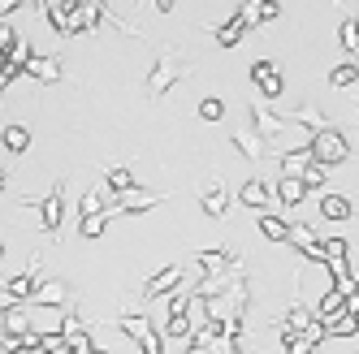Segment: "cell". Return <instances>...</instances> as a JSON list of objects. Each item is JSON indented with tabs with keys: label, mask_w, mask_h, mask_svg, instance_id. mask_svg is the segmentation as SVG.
<instances>
[{
	"label": "cell",
	"mask_w": 359,
	"mask_h": 354,
	"mask_svg": "<svg viewBox=\"0 0 359 354\" xmlns=\"http://www.w3.org/2000/svg\"><path fill=\"white\" fill-rule=\"evenodd\" d=\"M307 151H312V164H320V169H338V164H346V156H351V143L342 139L338 125H333V130L312 134Z\"/></svg>",
	"instance_id": "cell-1"
},
{
	"label": "cell",
	"mask_w": 359,
	"mask_h": 354,
	"mask_svg": "<svg viewBox=\"0 0 359 354\" xmlns=\"http://www.w3.org/2000/svg\"><path fill=\"white\" fill-rule=\"evenodd\" d=\"M182 276H187V268H182V264H165L156 276H147L143 298H165V294H173V290H182Z\"/></svg>",
	"instance_id": "cell-2"
},
{
	"label": "cell",
	"mask_w": 359,
	"mask_h": 354,
	"mask_svg": "<svg viewBox=\"0 0 359 354\" xmlns=\"http://www.w3.org/2000/svg\"><path fill=\"white\" fill-rule=\"evenodd\" d=\"M39 281H43V276H39V260H31L18 276H9V281H5V294H9L13 302H31V294H35Z\"/></svg>",
	"instance_id": "cell-3"
},
{
	"label": "cell",
	"mask_w": 359,
	"mask_h": 354,
	"mask_svg": "<svg viewBox=\"0 0 359 354\" xmlns=\"http://www.w3.org/2000/svg\"><path fill=\"white\" fill-rule=\"evenodd\" d=\"M290 246H299L312 264H325V250H320V234L312 229V225H303V220H294L290 225V238H286Z\"/></svg>",
	"instance_id": "cell-4"
},
{
	"label": "cell",
	"mask_w": 359,
	"mask_h": 354,
	"mask_svg": "<svg viewBox=\"0 0 359 354\" xmlns=\"http://www.w3.org/2000/svg\"><path fill=\"white\" fill-rule=\"evenodd\" d=\"M238 17H243V27H269V22L281 17V5L277 0H243Z\"/></svg>",
	"instance_id": "cell-5"
},
{
	"label": "cell",
	"mask_w": 359,
	"mask_h": 354,
	"mask_svg": "<svg viewBox=\"0 0 359 354\" xmlns=\"http://www.w3.org/2000/svg\"><path fill=\"white\" fill-rule=\"evenodd\" d=\"M104 22V0H79V9L69 17V35H83V31H95Z\"/></svg>",
	"instance_id": "cell-6"
},
{
	"label": "cell",
	"mask_w": 359,
	"mask_h": 354,
	"mask_svg": "<svg viewBox=\"0 0 359 354\" xmlns=\"http://www.w3.org/2000/svg\"><path fill=\"white\" fill-rule=\"evenodd\" d=\"M61 204H65V182H57L53 190H48V199H39L43 234H57V229H61Z\"/></svg>",
	"instance_id": "cell-7"
},
{
	"label": "cell",
	"mask_w": 359,
	"mask_h": 354,
	"mask_svg": "<svg viewBox=\"0 0 359 354\" xmlns=\"http://www.w3.org/2000/svg\"><path fill=\"white\" fill-rule=\"evenodd\" d=\"M161 204V194H151V190H126V194H113V216H126V212H147V208H156Z\"/></svg>",
	"instance_id": "cell-8"
},
{
	"label": "cell",
	"mask_w": 359,
	"mask_h": 354,
	"mask_svg": "<svg viewBox=\"0 0 359 354\" xmlns=\"http://www.w3.org/2000/svg\"><path fill=\"white\" fill-rule=\"evenodd\" d=\"M31 302H39V307H69V285H65V281H57V276H48V281H39V285H35Z\"/></svg>",
	"instance_id": "cell-9"
},
{
	"label": "cell",
	"mask_w": 359,
	"mask_h": 354,
	"mask_svg": "<svg viewBox=\"0 0 359 354\" xmlns=\"http://www.w3.org/2000/svg\"><path fill=\"white\" fill-rule=\"evenodd\" d=\"M182 73H191V69H187V65H177L173 57H165V61L156 65V73L147 78V91H151V95H165V91H169L177 78H182Z\"/></svg>",
	"instance_id": "cell-10"
},
{
	"label": "cell",
	"mask_w": 359,
	"mask_h": 354,
	"mask_svg": "<svg viewBox=\"0 0 359 354\" xmlns=\"http://www.w3.org/2000/svg\"><path fill=\"white\" fill-rule=\"evenodd\" d=\"M316 320H312V311L303 307V302H290V311L281 316V341H290V337H303L307 328H312Z\"/></svg>",
	"instance_id": "cell-11"
},
{
	"label": "cell",
	"mask_w": 359,
	"mask_h": 354,
	"mask_svg": "<svg viewBox=\"0 0 359 354\" xmlns=\"http://www.w3.org/2000/svg\"><path fill=\"white\" fill-rule=\"evenodd\" d=\"M269 199H273V190L260 182V177L243 182V190H238V204H243V208H251V212H260V216H264V208H269Z\"/></svg>",
	"instance_id": "cell-12"
},
{
	"label": "cell",
	"mask_w": 359,
	"mask_h": 354,
	"mask_svg": "<svg viewBox=\"0 0 359 354\" xmlns=\"http://www.w3.org/2000/svg\"><path fill=\"white\" fill-rule=\"evenodd\" d=\"M195 264L203 268V276H221V272H234L238 268V260L229 255V250H199Z\"/></svg>",
	"instance_id": "cell-13"
},
{
	"label": "cell",
	"mask_w": 359,
	"mask_h": 354,
	"mask_svg": "<svg viewBox=\"0 0 359 354\" xmlns=\"http://www.w3.org/2000/svg\"><path fill=\"white\" fill-rule=\"evenodd\" d=\"M22 65H27V73H31V78H39V83H57L61 78V57H39V52H31Z\"/></svg>",
	"instance_id": "cell-14"
},
{
	"label": "cell",
	"mask_w": 359,
	"mask_h": 354,
	"mask_svg": "<svg viewBox=\"0 0 359 354\" xmlns=\"http://www.w3.org/2000/svg\"><path fill=\"white\" fill-rule=\"evenodd\" d=\"M269 190H273V199H277L281 208H299V204H303V194H307L299 177H281V182H277V186H269Z\"/></svg>",
	"instance_id": "cell-15"
},
{
	"label": "cell",
	"mask_w": 359,
	"mask_h": 354,
	"mask_svg": "<svg viewBox=\"0 0 359 354\" xmlns=\"http://www.w3.org/2000/svg\"><path fill=\"white\" fill-rule=\"evenodd\" d=\"M31 333V311H27V302H18V307L5 311V337L18 341V337H27Z\"/></svg>",
	"instance_id": "cell-16"
},
{
	"label": "cell",
	"mask_w": 359,
	"mask_h": 354,
	"mask_svg": "<svg viewBox=\"0 0 359 354\" xmlns=\"http://www.w3.org/2000/svg\"><path fill=\"white\" fill-rule=\"evenodd\" d=\"M229 204H234V199H229L225 182H221V186L212 182L208 190H203V216H212V220H217V216H225V212H229Z\"/></svg>",
	"instance_id": "cell-17"
},
{
	"label": "cell",
	"mask_w": 359,
	"mask_h": 354,
	"mask_svg": "<svg viewBox=\"0 0 359 354\" xmlns=\"http://www.w3.org/2000/svg\"><path fill=\"white\" fill-rule=\"evenodd\" d=\"M320 216L325 220H351L355 216V204H351L346 194H325L320 199Z\"/></svg>",
	"instance_id": "cell-18"
},
{
	"label": "cell",
	"mask_w": 359,
	"mask_h": 354,
	"mask_svg": "<svg viewBox=\"0 0 359 354\" xmlns=\"http://www.w3.org/2000/svg\"><path fill=\"white\" fill-rule=\"evenodd\" d=\"M342 311H346V298H342L338 290H329V294L316 302V307H312V320H316V324H329L333 316H342Z\"/></svg>",
	"instance_id": "cell-19"
},
{
	"label": "cell",
	"mask_w": 359,
	"mask_h": 354,
	"mask_svg": "<svg viewBox=\"0 0 359 354\" xmlns=\"http://www.w3.org/2000/svg\"><path fill=\"white\" fill-rule=\"evenodd\" d=\"M251 125H255L264 139H273V134L286 130V117H277V113H269V108H255V104H251Z\"/></svg>",
	"instance_id": "cell-20"
},
{
	"label": "cell",
	"mask_w": 359,
	"mask_h": 354,
	"mask_svg": "<svg viewBox=\"0 0 359 354\" xmlns=\"http://www.w3.org/2000/svg\"><path fill=\"white\" fill-rule=\"evenodd\" d=\"M243 35H247V27H243V17H238V13H234V17H225L221 27H212V39H217L221 48H234Z\"/></svg>",
	"instance_id": "cell-21"
},
{
	"label": "cell",
	"mask_w": 359,
	"mask_h": 354,
	"mask_svg": "<svg viewBox=\"0 0 359 354\" xmlns=\"http://www.w3.org/2000/svg\"><path fill=\"white\" fill-rule=\"evenodd\" d=\"M0 143H5V151L22 156V151L31 147V130H27V125H5V130H0Z\"/></svg>",
	"instance_id": "cell-22"
},
{
	"label": "cell",
	"mask_w": 359,
	"mask_h": 354,
	"mask_svg": "<svg viewBox=\"0 0 359 354\" xmlns=\"http://www.w3.org/2000/svg\"><path fill=\"white\" fill-rule=\"evenodd\" d=\"M325 328V337H359V320L351 316V311H342V316H333L329 324H320Z\"/></svg>",
	"instance_id": "cell-23"
},
{
	"label": "cell",
	"mask_w": 359,
	"mask_h": 354,
	"mask_svg": "<svg viewBox=\"0 0 359 354\" xmlns=\"http://www.w3.org/2000/svg\"><path fill=\"white\" fill-rule=\"evenodd\" d=\"M104 182H109V194H126V190H135V173L126 164H109Z\"/></svg>",
	"instance_id": "cell-24"
},
{
	"label": "cell",
	"mask_w": 359,
	"mask_h": 354,
	"mask_svg": "<svg viewBox=\"0 0 359 354\" xmlns=\"http://www.w3.org/2000/svg\"><path fill=\"white\" fill-rule=\"evenodd\" d=\"M307 164H312V151H307V147H294V151H286V156H281V177H299Z\"/></svg>",
	"instance_id": "cell-25"
},
{
	"label": "cell",
	"mask_w": 359,
	"mask_h": 354,
	"mask_svg": "<svg viewBox=\"0 0 359 354\" xmlns=\"http://www.w3.org/2000/svg\"><path fill=\"white\" fill-rule=\"evenodd\" d=\"M260 234L269 238V242H286L290 238V220H281V216H260Z\"/></svg>",
	"instance_id": "cell-26"
},
{
	"label": "cell",
	"mask_w": 359,
	"mask_h": 354,
	"mask_svg": "<svg viewBox=\"0 0 359 354\" xmlns=\"http://www.w3.org/2000/svg\"><path fill=\"white\" fill-rule=\"evenodd\" d=\"M229 143H234L238 151H243V156L255 164V160H260V151H264V143L260 139H255V134H247V130H234V134H229Z\"/></svg>",
	"instance_id": "cell-27"
},
{
	"label": "cell",
	"mask_w": 359,
	"mask_h": 354,
	"mask_svg": "<svg viewBox=\"0 0 359 354\" xmlns=\"http://www.w3.org/2000/svg\"><path fill=\"white\" fill-rule=\"evenodd\" d=\"M351 83H359V61H342L329 69V87H351Z\"/></svg>",
	"instance_id": "cell-28"
},
{
	"label": "cell",
	"mask_w": 359,
	"mask_h": 354,
	"mask_svg": "<svg viewBox=\"0 0 359 354\" xmlns=\"http://www.w3.org/2000/svg\"><path fill=\"white\" fill-rule=\"evenodd\" d=\"M109 212H100V216H79V234L83 238H104V229H109Z\"/></svg>",
	"instance_id": "cell-29"
},
{
	"label": "cell",
	"mask_w": 359,
	"mask_h": 354,
	"mask_svg": "<svg viewBox=\"0 0 359 354\" xmlns=\"http://www.w3.org/2000/svg\"><path fill=\"white\" fill-rule=\"evenodd\" d=\"M320 250H325V264H346L351 242H346V238H325V242H320Z\"/></svg>",
	"instance_id": "cell-30"
},
{
	"label": "cell",
	"mask_w": 359,
	"mask_h": 354,
	"mask_svg": "<svg viewBox=\"0 0 359 354\" xmlns=\"http://www.w3.org/2000/svg\"><path fill=\"white\" fill-rule=\"evenodd\" d=\"M294 121H299V125H307L312 134H320V130H333V121H329L325 113H316V108H299V113H294Z\"/></svg>",
	"instance_id": "cell-31"
},
{
	"label": "cell",
	"mask_w": 359,
	"mask_h": 354,
	"mask_svg": "<svg viewBox=\"0 0 359 354\" xmlns=\"http://www.w3.org/2000/svg\"><path fill=\"white\" fill-rule=\"evenodd\" d=\"M165 333H169L173 341H191V333H195V320H191V316H169Z\"/></svg>",
	"instance_id": "cell-32"
},
{
	"label": "cell",
	"mask_w": 359,
	"mask_h": 354,
	"mask_svg": "<svg viewBox=\"0 0 359 354\" xmlns=\"http://www.w3.org/2000/svg\"><path fill=\"white\" fill-rule=\"evenodd\" d=\"M338 39H342V48L355 57L359 52V17H342V27H338Z\"/></svg>",
	"instance_id": "cell-33"
},
{
	"label": "cell",
	"mask_w": 359,
	"mask_h": 354,
	"mask_svg": "<svg viewBox=\"0 0 359 354\" xmlns=\"http://www.w3.org/2000/svg\"><path fill=\"white\" fill-rule=\"evenodd\" d=\"M225 117V99L221 95H203L199 99V121H221Z\"/></svg>",
	"instance_id": "cell-34"
},
{
	"label": "cell",
	"mask_w": 359,
	"mask_h": 354,
	"mask_svg": "<svg viewBox=\"0 0 359 354\" xmlns=\"http://www.w3.org/2000/svg\"><path fill=\"white\" fill-rule=\"evenodd\" d=\"M255 87H260V95H264V99H281V95H286V78H281V69H277V73H269V78H260Z\"/></svg>",
	"instance_id": "cell-35"
},
{
	"label": "cell",
	"mask_w": 359,
	"mask_h": 354,
	"mask_svg": "<svg viewBox=\"0 0 359 354\" xmlns=\"http://www.w3.org/2000/svg\"><path fill=\"white\" fill-rule=\"evenodd\" d=\"M325 177H329V169H320V164H307V169L299 173V182H303V190H316V186H325Z\"/></svg>",
	"instance_id": "cell-36"
},
{
	"label": "cell",
	"mask_w": 359,
	"mask_h": 354,
	"mask_svg": "<svg viewBox=\"0 0 359 354\" xmlns=\"http://www.w3.org/2000/svg\"><path fill=\"white\" fill-rule=\"evenodd\" d=\"M312 350H316V341L307 337V333H303V337H290V341H286V354H312Z\"/></svg>",
	"instance_id": "cell-37"
},
{
	"label": "cell",
	"mask_w": 359,
	"mask_h": 354,
	"mask_svg": "<svg viewBox=\"0 0 359 354\" xmlns=\"http://www.w3.org/2000/svg\"><path fill=\"white\" fill-rule=\"evenodd\" d=\"M269 73H277V61H251V83L269 78Z\"/></svg>",
	"instance_id": "cell-38"
},
{
	"label": "cell",
	"mask_w": 359,
	"mask_h": 354,
	"mask_svg": "<svg viewBox=\"0 0 359 354\" xmlns=\"http://www.w3.org/2000/svg\"><path fill=\"white\" fill-rule=\"evenodd\" d=\"M27 0H0V17H9V13H18Z\"/></svg>",
	"instance_id": "cell-39"
},
{
	"label": "cell",
	"mask_w": 359,
	"mask_h": 354,
	"mask_svg": "<svg viewBox=\"0 0 359 354\" xmlns=\"http://www.w3.org/2000/svg\"><path fill=\"white\" fill-rule=\"evenodd\" d=\"M173 5H177V0H156V9H161V13H169Z\"/></svg>",
	"instance_id": "cell-40"
},
{
	"label": "cell",
	"mask_w": 359,
	"mask_h": 354,
	"mask_svg": "<svg viewBox=\"0 0 359 354\" xmlns=\"http://www.w3.org/2000/svg\"><path fill=\"white\" fill-rule=\"evenodd\" d=\"M5 186H9V173H5V169H0V190H5Z\"/></svg>",
	"instance_id": "cell-41"
},
{
	"label": "cell",
	"mask_w": 359,
	"mask_h": 354,
	"mask_svg": "<svg viewBox=\"0 0 359 354\" xmlns=\"http://www.w3.org/2000/svg\"><path fill=\"white\" fill-rule=\"evenodd\" d=\"M0 354H13V346H9V341H0Z\"/></svg>",
	"instance_id": "cell-42"
},
{
	"label": "cell",
	"mask_w": 359,
	"mask_h": 354,
	"mask_svg": "<svg viewBox=\"0 0 359 354\" xmlns=\"http://www.w3.org/2000/svg\"><path fill=\"white\" fill-rule=\"evenodd\" d=\"M0 260H5V246H0Z\"/></svg>",
	"instance_id": "cell-43"
}]
</instances>
